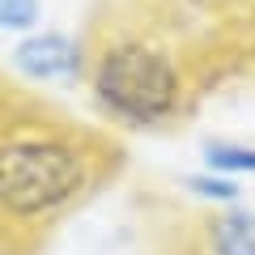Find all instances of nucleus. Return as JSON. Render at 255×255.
<instances>
[{
    "label": "nucleus",
    "instance_id": "5",
    "mask_svg": "<svg viewBox=\"0 0 255 255\" xmlns=\"http://www.w3.org/2000/svg\"><path fill=\"white\" fill-rule=\"evenodd\" d=\"M38 17V0H0V26L9 30H26Z\"/></svg>",
    "mask_w": 255,
    "mask_h": 255
},
{
    "label": "nucleus",
    "instance_id": "3",
    "mask_svg": "<svg viewBox=\"0 0 255 255\" xmlns=\"http://www.w3.org/2000/svg\"><path fill=\"white\" fill-rule=\"evenodd\" d=\"M17 64L26 73L43 77V81H51V77H77L85 68V51L64 34H38V38H26L17 47Z\"/></svg>",
    "mask_w": 255,
    "mask_h": 255
},
{
    "label": "nucleus",
    "instance_id": "2",
    "mask_svg": "<svg viewBox=\"0 0 255 255\" xmlns=\"http://www.w3.org/2000/svg\"><path fill=\"white\" fill-rule=\"evenodd\" d=\"M85 68L107 107L136 124L174 119L200 98L204 51L179 0H119L90 21Z\"/></svg>",
    "mask_w": 255,
    "mask_h": 255
},
{
    "label": "nucleus",
    "instance_id": "6",
    "mask_svg": "<svg viewBox=\"0 0 255 255\" xmlns=\"http://www.w3.org/2000/svg\"><path fill=\"white\" fill-rule=\"evenodd\" d=\"M209 162L213 166H230V170H255V153L251 149H226V145H213L209 149Z\"/></svg>",
    "mask_w": 255,
    "mask_h": 255
},
{
    "label": "nucleus",
    "instance_id": "1",
    "mask_svg": "<svg viewBox=\"0 0 255 255\" xmlns=\"http://www.w3.org/2000/svg\"><path fill=\"white\" fill-rule=\"evenodd\" d=\"M119 157L107 132L0 77V255H38Z\"/></svg>",
    "mask_w": 255,
    "mask_h": 255
},
{
    "label": "nucleus",
    "instance_id": "4",
    "mask_svg": "<svg viewBox=\"0 0 255 255\" xmlns=\"http://www.w3.org/2000/svg\"><path fill=\"white\" fill-rule=\"evenodd\" d=\"M217 251L221 255H255V217L230 213L217 221Z\"/></svg>",
    "mask_w": 255,
    "mask_h": 255
}]
</instances>
